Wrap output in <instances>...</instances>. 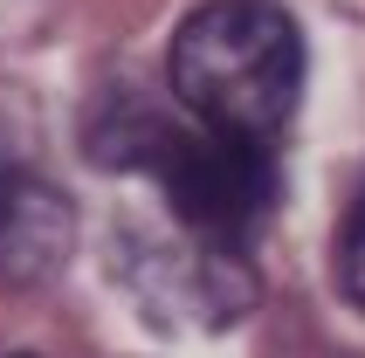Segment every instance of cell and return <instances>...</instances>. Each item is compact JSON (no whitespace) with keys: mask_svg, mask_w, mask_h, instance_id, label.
Wrapping results in <instances>:
<instances>
[{"mask_svg":"<svg viewBox=\"0 0 365 358\" xmlns=\"http://www.w3.org/2000/svg\"><path fill=\"white\" fill-rule=\"evenodd\" d=\"M97 159L152 173L173 227L207 241H235L242 248L248 227H262V214L276 207V159L269 145L227 138L214 124H173L165 111H152L145 97H118L97 118Z\"/></svg>","mask_w":365,"mask_h":358,"instance_id":"obj_1","label":"cell"},{"mask_svg":"<svg viewBox=\"0 0 365 358\" xmlns=\"http://www.w3.org/2000/svg\"><path fill=\"white\" fill-rule=\"evenodd\" d=\"M173 90L186 118L276 152L304 97V35L269 0H207L173 35Z\"/></svg>","mask_w":365,"mask_h":358,"instance_id":"obj_2","label":"cell"},{"mask_svg":"<svg viewBox=\"0 0 365 358\" xmlns=\"http://www.w3.org/2000/svg\"><path fill=\"white\" fill-rule=\"evenodd\" d=\"M76 248V200L48 179L35 103L0 90V290H35Z\"/></svg>","mask_w":365,"mask_h":358,"instance_id":"obj_3","label":"cell"},{"mask_svg":"<svg viewBox=\"0 0 365 358\" xmlns=\"http://www.w3.org/2000/svg\"><path fill=\"white\" fill-rule=\"evenodd\" d=\"M131 290L145 297V310H159L165 324H193V331H221L255 310V269L242 262L235 241L207 235H186L173 248H138Z\"/></svg>","mask_w":365,"mask_h":358,"instance_id":"obj_4","label":"cell"},{"mask_svg":"<svg viewBox=\"0 0 365 358\" xmlns=\"http://www.w3.org/2000/svg\"><path fill=\"white\" fill-rule=\"evenodd\" d=\"M331 262H338V290H345L351 303H365V186L351 193L345 220H338V248H331Z\"/></svg>","mask_w":365,"mask_h":358,"instance_id":"obj_5","label":"cell"}]
</instances>
